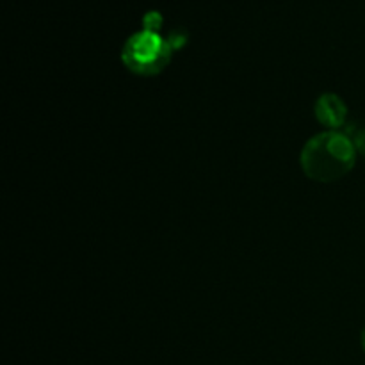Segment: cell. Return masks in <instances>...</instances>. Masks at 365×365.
Returning <instances> with one entry per match:
<instances>
[{
    "label": "cell",
    "mask_w": 365,
    "mask_h": 365,
    "mask_svg": "<svg viewBox=\"0 0 365 365\" xmlns=\"http://www.w3.org/2000/svg\"><path fill=\"white\" fill-rule=\"evenodd\" d=\"M299 160L307 177L321 184H331L353 170L356 150L348 135L328 130L307 141Z\"/></svg>",
    "instance_id": "1"
},
{
    "label": "cell",
    "mask_w": 365,
    "mask_h": 365,
    "mask_svg": "<svg viewBox=\"0 0 365 365\" xmlns=\"http://www.w3.org/2000/svg\"><path fill=\"white\" fill-rule=\"evenodd\" d=\"M362 348L365 349V327H364V330H362Z\"/></svg>",
    "instance_id": "5"
},
{
    "label": "cell",
    "mask_w": 365,
    "mask_h": 365,
    "mask_svg": "<svg viewBox=\"0 0 365 365\" xmlns=\"http://www.w3.org/2000/svg\"><path fill=\"white\" fill-rule=\"evenodd\" d=\"M171 43L157 32L143 31L130 36L123 46V63L138 75H157L171 59Z\"/></svg>",
    "instance_id": "2"
},
{
    "label": "cell",
    "mask_w": 365,
    "mask_h": 365,
    "mask_svg": "<svg viewBox=\"0 0 365 365\" xmlns=\"http://www.w3.org/2000/svg\"><path fill=\"white\" fill-rule=\"evenodd\" d=\"M346 135L351 139L356 152L365 153V128H353V132H346Z\"/></svg>",
    "instance_id": "4"
},
{
    "label": "cell",
    "mask_w": 365,
    "mask_h": 365,
    "mask_svg": "<svg viewBox=\"0 0 365 365\" xmlns=\"http://www.w3.org/2000/svg\"><path fill=\"white\" fill-rule=\"evenodd\" d=\"M314 113H316L317 121L330 130H337L339 127L346 123V116H348V107L342 102L341 96L334 95V93H324L317 98L316 106H314Z\"/></svg>",
    "instance_id": "3"
}]
</instances>
